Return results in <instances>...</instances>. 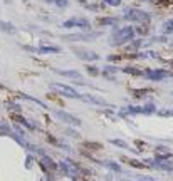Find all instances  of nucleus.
Masks as SVG:
<instances>
[{"label": "nucleus", "mask_w": 173, "mask_h": 181, "mask_svg": "<svg viewBox=\"0 0 173 181\" xmlns=\"http://www.w3.org/2000/svg\"><path fill=\"white\" fill-rule=\"evenodd\" d=\"M166 76V72H155V74H148V77H151V79H160V77H165Z\"/></svg>", "instance_id": "nucleus-8"}, {"label": "nucleus", "mask_w": 173, "mask_h": 181, "mask_svg": "<svg viewBox=\"0 0 173 181\" xmlns=\"http://www.w3.org/2000/svg\"><path fill=\"white\" fill-rule=\"evenodd\" d=\"M42 163H46L49 168H55V163L51 159V158H47V156H42Z\"/></svg>", "instance_id": "nucleus-5"}, {"label": "nucleus", "mask_w": 173, "mask_h": 181, "mask_svg": "<svg viewBox=\"0 0 173 181\" xmlns=\"http://www.w3.org/2000/svg\"><path fill=\"white\" fill-rule=\"evenodd\" d=\"M76 52L81 55V59H88V60H91V59H97V55H96V54H93V52H79V51H76Z\"/></svg>", "instance_id": "nucleus-4"}, {"label": "nucleus", "mask_w": 173, "mask_h": 181, "mask_svg": "<svg viewBox=\"0 0 173 181\" xmlns=\"http://www.w3.org/2000/svg\"><path fill=\"white\" fill-rule=\"evenodd\" d=\"M111 143L116 144V146H119V147H124V149L128 147V144L124 143V141H119V139H111Z\"/></svg>", "instance_id": "nucleus-7"}, {"label": "nucleus", "mask_w": 173, "mask_h": 181, "mask_svg": "<svg viewBox=\"0 0 173 181\" xmlns=\"http://www.w3.org/2000/svg\"><path fill=\"white\" fill-rule=\"evenodd\" d=\"M52 89L54 91H57V92H62V94H66V96H69V97H76V99H81V96L74 91V89H71V87H66V86H52Z\"/></svg>", "instance_id": "nucleus-2"}, {"label": "nucleus", "mask_w": 173, "mask_h": 181, "mask_svg": "<svg viewBox=\"0 0 173 181\" xmlns=\"http://www.w3.org/2000/svg\"><path fill=\"white\" fill-rule=\"evenodd\" d=\"M172 29H173V22L165 24V32H172Z\"/></svg>", "instance_id": "nucleus-10"}, {"label": "nucleus", "mask_w": 173, "mask_h": 181, "mask_svg": "<svg viewBox=\"0 0 173 181\" xmlns=\"http://www.w3.org/2000/svg\"><path fill=\"white\" fill-rule=\"evenodd\" d=\"M161 116H173V111L172 109H166V111H161Z\"/></svg>", "instance_id": "nucleus-11"}, {"label": "nucleus", "mask_w": 173, "mask_h": 181, "mask_svg": "<svg viewBox=\"0 0 173 181\" xmlns=\"http://www.w3.org/2000/svg\"><path fill=\"white\" fill-rule=\"evenodd\" d=\"M61 166H62V169H64V171H66V173H69V174H72V176H74V174H77V169L76 168H72V166H71V163H66V161H64V163H61Z\"/></svg>", "instance_id": "nucleus-3"}, {"label": "nucleus", "mask_w": 173, "mask_h": 181, "mask_svg": "<svg viewBox=\"0 0 173 181\" xmlns=\"http://www.w3.org/2000/svg\"><path fill=\"white\" fill-rule=\"evenodd\" d=\"M106 166H108V168H111V169H114V171H121V168H119L116 163H113V161H108V163H106Z\"/></svg>", "instance_id": "nucleus-9"}, {"label": "nucleus", "mask_w": 173, "mask_h": 181, "mask_svg": "<svg viewBox=\"0 0 173 181\" xmlns=\"http://www.w3.org/2000/svg\"><path fill=\"white\" fill-rule=\"evenodd\" d=\"M55 118H59L61 121L67 122V124H71V126H81L79 119L74 118V116H71V114H67V112H62V111H55Z\"/></svg>", "instance_id": "nucleus-1"}, {"label": "nucleus", "mask_w": 173, "mask_h": 181, "mask_svg": "<svg viewBox=\"0 0 173 181\" xmlns=\"http://www.w3.org/2000/svg\"><path fill=\"white\" fill-rule=\"evenodd\" d=\"M143 112L145 114H153V112H155V106H153V104L145 106V107H143Z\"/></svg>", "instance_id": "nucleus-6"}]
</instances>
